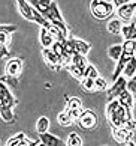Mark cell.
<instances>
[{
  "label": "cell",
  "instance_id": "836d02e7",
  "mask_svg": "<svg viewBox=\"0 0 136 146\" xmlns=\"http://www.w3.org/2000/svg\"><path fill=\"white\" fill-rule=\"evenodd\" d=\"M63 47H64V51H66L67 54L72 56L75 53V48H73V44H72V41H70V38H67L66 41H63Z\"/></svg>",
  "mask_w": 136,
  "mask_h": 146
},
{
  "label": "cell",
  "instance_id": "e575fe53",
  "mask_svg": "<svg viewBox=\"0 0 136 146\" xmlns=\"http://www.w3.org/2000/svg\"><path fill=\"white\" fill-rule=\"evenodd\" d=\"M6 57H10L8 44H2L0 45V59H6Z\"/></svg>",
  "mask_w": 136,
  "mask_h": 146
},
{
  "label": "cell",
  "instance_id": "3957f363",
  "mask_svg": "<svg viewBox=\"0 0 136 146\" xmlns=\"http://www.w3.org/2000/svg\"><path fill=\"white\" fill-rule=\"evenodd\" d=\"M78 127L81 129H85V131H91V129L97 128V125H99V117H97V115L90 110V109H84L82 113H81L79 119L76 121Z\"/></svg>",
  "mask_w": 136,
  "mask_h": 146
},
{
  "label": "cell",
  "instance_id": "44dd1931",
  "mask_svg": "<svg viewBox=\"0 0 136 146\" xmlns=\"http://www.w3.org/2000/svg\"><path fill=\"white\" fill-rule=\"evenodd\" d=\"M57 122H58V125H60V127L66 128V127H70V125L73 123V119L70 117V115H69V111H67V110H64V111H60V113H58Z\"/></svg>",
  "mask_w": 136,
  "mask_h": 146
},
{
  "label": "cell",
  "instance_id": "7402d4cb",
  "mask_svg": "<svg viewBox=\"0 0 136 146\" xmlns=\"http://www.w3.org/2000/svg\"><path fill=\"white\" fill-rule=\"evenodd\" d=\"M123 54V45L121 44H114L108 48V56H109L112 60H118Z\"/></svg>",
  "mask_w": 136,
  "mask_h": 146
},
{
  "label": "cell",
  "instance_id": "9a60e30c",
  "mask_svg": "<svg viewBox=\"0 0 136 146\" xmlns=\"http://www.w3.org/2000/svg\"><path fill=\"white\" fill-rule=\"evenodd\" d=\"M121 35L124 39H135L136 41V20L129 21L127 24H123Z\"/></svg>",
  "mask_w": 136,
  "mask_h": 146
},
{
  "label": "cell",
  "instance_id": "8d00e7d4",
  "mask_svg": "<svg viewBox=\"0 0 136 146\" xmlns=\"http://www.w3.org/2000/svg\"><path fill=\"white\" fill-rule=\"evenodd\" d=\"M0 32L14 33V32H17V26H12V24H0Z\"/></svg>",
  "mask_w": 136,
  "mask_h": 146
},
{
  "label": "cell",
  "instance_id": "f1b7e54d",
  "mask_svg": "<svg viewBox=\"0 0 136 146\" xmlns=\"http://www.w3.org/2000/svg\"><path fill=\"white\" fill-rule=\"evenodd\" d=\"M84 77H91V78H97L99 77V71H97V68L94 65L88 63L87 65V68L84 69Z\"/></svg>",
  "mask_w": 136,
  "mask_h": 146
},
{
  "label": "cell",
  "instance_id": "ee69618b",
  "mask_svg": "<svg viewBox=\"0 0 136 146\" xmlns=\"http://www.w3.org/2000/svg\"><path fill=\"white\" fill-rule=\"evenodd\" d=\"M106 2H112V0H106Z\"/></svg>",
  "mask_w": 136,
  "mask_h": 146
},
{
  "label": "cell",
  "instance_id": "4fadbf2b",
  "mask_svg": "<svg viewBox=\"0 0 136 146\" xmlns=\"http://www.w3.org/2000/svg\"><path fill=\"white\" fill-rule=\"evenodd\" d=\"M133 57V54H129V53H124L123 51V54H121V57L118 59V63H117V68H115V71H114V74H112V82L114 80H117L120 75L123 74V71H124V68H126V65H127V62L130 60V59Z\"/></svg>",
  "mask_w": 136,
  "mask_h": 146
},
{
  "label": "cell",
  "instance_id": "1f68e13d",
  "mask_svg": "<svg viewBox=\"0 0 136 146\" xmlns=\"http://www.w3.org/2000/svg\"><path fill=\"white\" fill-rule=\"evenodd\" d=\"M52 50L54 53L58 56V57H61L63 54H66V51H64V47H63V42L61 41H54V44H52Z\"/></svg>",
  "mask_w": 136,
  "mask_h": 146
},
{
  "label": "cell",
  "instance_id": "b9f144b4",
  "mask_svg": "<svg viewBox=\"0 0 136 146\" xmlns=\"http://www.w3.org/2000/svg\"><path fill=\"white\" fill-rule=\"evenodd\" d=\"M133 56L136 57V47H135V51H133Z\"/></svg>",
  "mask_w": 136,
  "mask_h": 146
},
{
  "label": "cell",
  "instance_id": "60d3db41",
  "mask_svg": "<svg viewBox=\"0 0 136 146\" xmlns=\"http://www.w3.org/2000/svg\"><path fill=\"white\" fill-rule=\"evenodd\" d=\"M129 2H132V0H112V3H114L115 8L121 6V5H124V3H129Z\"/></svg>",
  "mask_w": 136,
  "mask_h": 146
},
{
  "label": "cell",
  "instance_id": "2e32d148",
  "mask_svg": "<svg viewBox=\"0 0 136 146\" xmlns=\"http://www.w3.org/2000/svg\"><path fill=\"white\" fill-rule=\"evenodd\" d=\"M0 117L6 123H15V119H17L14 109H10L8 106H3V104H0Z\"/></svg>",
  "mask_w": 136,
  "mask_h": 146
},
{
  "label": "cell",
  "instance_id": "ba28073f",
  "mask_svg": "<svg viewBox=\"0 0 136 146\" xmlns=\"http://www.w3.org/2000/svg\"><path fill=\"white\" fill-rule=\"evenodd\" d=\"M24 68V62L21 57H10L6 62V66H5V71H6V75H10V77L18 78L21 71Z\"/></svg>",
  "mask_w": 136,
  "mask_h": 146
},
{
  "label": "cell",
  "instance_id": "d4e9b609",
  "mask_svg": "<svg viewBox=\"0 0 136 146\" xmlns=\"http://www.w3.org/2000/svg\"><path fill=\"white\" fill-rule=\"evenodd\" d=\"M48 128H50V119H48L46 116H41L39 119H37V122H36V131H37V134L48 131Z\"/></svg>",
  "mask_w": 136,
  "mask_h": 146
},
{
  "label": "cell",
  "instance_id": "52a82bcc",
  "mask_svg": "<svg viewBox=\"0 0 136 146\" xmlns=\"http://www.w3.org/2000/svg\"><path fill=\"white\" fill-rule=\"evenodd\" d=\"M126 89H127V78L121 74L117 80H114V83H112V86H111V89L108 90V101L118 98V96L121 95V92H123V90H126Z\"/></svg>",
  "mask_w": 136,
  "mask_h": 146
},
{
  "label": "cell",
  "instance_id": "f546056e",
  "mask_svg": "<svg viewBox=\"0 0 136 146\" xmlns=\"http://www.w3.org/2000/svg\"><path fill=\"white\" fill-rule=\"evenodd\" d=\"M94 80H96V78L84 77L82 80H81V86H82L87 92H93V90H94Z\"/></svg>",
  "mask_w": 136,
  "mask_h": 146
},
{
  "label": "cell",
  "instance_id": "ab89813d",
  "mask_svg": "<svg viewBox=\"0 0 136 146\" xmlns=\"http://www.w3.org/2000/svg\"><path fill=\"white\" fill-rule=\"evenodd\" d=\"M37 2H39V5L43 8V9H46L48 6H50V5L54 2V0H37Z\"/></svg>",
  "mask_w": 136,
  "mask_h": 146
},
{
  "label": "cell",
  "instance_id": "ffe728a7",
  "mask_svg": "<svg viewBox=\"0 0 136 146\" xmlns=\"http://www.w3.org/2000/svg\"><path fill=\"white\" fill-rule=\"evenodd\" d=\"M123 75H124V77H126L127 80L133 78L135 75H136V57H135V56L127 62L126 68H124V71H123Z\"/></svg>",
  "mask_w": 136,
  "mask_h": 146
},
{
  "label": "cell",
  "instance_id": "f35d334b",
  "mask_svg": "<svg viewBox=\"0 0 136 146\" xmlns=\"http://www.w3.org/2000/svg\"><path fill=\"white\" fill-rule=\"evenodd\" d=\"M124 127H127V128H130V129H136V121H135V119H129Z\"/></svg>",
  "mask_w": 136,
  "mask_h": 146
},
{
  "label": "cell",
  "instance_id": "7c38bea8",
  "mask_svg": "<svg viewBox=\"0 0 136 146\" xmlns=\"http://www.w3.org/2000/svg\"><path fill=\"white\" fill-rule=\"evenodd\" d=\"M39 139H41V142H42L43 146H64V145H66L64 140H61L60 137L54 136V134L48 133V131L41 133L39 134Z\"/></svg>",
  "mask_w": 136,
  "mask_h": 146
},
{
  "label": "cell",
  "instance_id": "83f0119b",
  "mask_svg": "<svg viewBox=\"0 0 136 146\" xmlns=\"http://www.w3.org/2000/svg\"><path fill=\"white\" fill-rule=\"evenodd\" d=\"M121 45H123V51H124V53L133 54L135 47H136V41H135V39H124V42H123Z\"/></svg>",
  "mask_w": 136,
  "mask_h": 146
},
{
  "label": "cell",
  "instance_id": "30bf717a",
  "mask_svg": "<svg viewBox=\"0 0 136 146\" xmlns=\"http://www.w3.org/2000/svg\"><path fill=\"white\" fill-rule=\"evenodd\" d=\"M17 5H18L20 14L23 15L24 20H27V21H35L36 9H35V6L29 2V0H17Z\"/></svg>",
  "mask_w": 136,
  "mask_h": 146
},
{
  "label": "cell",
  "instance_id": "d6a6232c",
  "mask_svg": "<svg viewBox=\"0 0 136 146\" xmlns=\"http://www.w3.org/2000/svg\"><path fill=\"white\" fill-rule=\"evenodd\" d=\"M66 110L69 111V115L73 119V122H76L81 116V113H82V110H84V107H79V109H66Z\"/></svg>",
  "mask_w": 136,
  "mask_h": 146
},
{
  "label": "cell",
  "instance_id": "6da1fadb",
  "mask_svg": "<svg viewBox=\"0 0 136 146\" xmlns=\"http://www.w3.org/2000/svg\"><path fill=\"white\" fill-rule=\"evenodd\" d=\"M106 117H108V122H109V125L112 128H120V127L126 125V122L129 119H133V113L130 110H127L124 106H121L118 98H115V100L108 101Z\"/></svg>",
  "mask_w": 136,
  "mask_h": 146
},
{
  "label": "cell",
  "instance_id": "e0dca14e",
  "mask_svg": "<svg viewBox=\"0 0 136 146\" xmlns=\"http://www.w3.org/2000/svg\"><path fill=\"white\" fill-rule=\"evenodd\" d=\"M39 41H41V45L42 48H51L54 44V36L48 32V29L45 27H41V33H39Z\"/></svg>",
  "mask_w": 136,
  "mask_h": 146
},
{
  "label": "cell",
  "instance_id": "cb8c5ba5",
  "mask_svg": "<svg viewBox=\"0 0 136 146\" xmlns=\"http://www.w3.org/2000/svg\"><path fill=\"white\" fill-rule=\"evenodd\" d=\"M72 63L76 65V66L85 69L87 65H88V60H87V56L81 54V53H73L72 54Z\"/></svg>",
  "mask_w": 136,
  "mask_h": 146
},
{
  "label": "cell",
  "instance_id": "8992f818",
  "mask_svg": "<svg viewBox=\"0 0 136 146\" xmlns=\"http://www.w3.org/2000/svg\"><path fill=\"white\" fill-rule=\"evenodd\" d=\"M5 145L6 146H36V145H42V142H41V139L30 140L24 133H18V134H15V136H12L10 139H8L6 142H5Z\"/></svg>",
  "mask_w": 136,
  "mask_h": 146
},
{
  "label": "cell",
  "instance_id": "484cf974",
  "mask_svg": "<svg viewBox=\"0 0 136 146\" xmlns=\"http://www.w3.org/2000/svg\"><path fill=\"white\" fill-rule=\"evenodd\" d=\"M66 145L67 146H81V145H84L82 143V137H81L78 133H70L67 136Z\"/></svg>",
  "mask_w": 136,
  "mask_h": 146
},
{
  "label": "cell",
  "instance_id": "4316f807",
  "mask_svg": "<svg viewBox=\"0 0 136 146\" xmlns=\"http://www.w3.org/2000/svg\"><path fill=\"white\" fill-rule=\"evenodd\" d=\"M66 69H67V71H69L70 74H72V75H73V77L76 78V80H79V82L84 78V69H82V68H79V66H76V65L70 63Z\"/></svg>",
  "mask_w": 136,
  "mask_h": 146
},
{
  "label": "cell",
  "instance_id": "ac0fdd59",
  "mask_svg": "<svg viewBox=\"0 0 136 146\" xmlns=\"http://www.w3.org/2000/svg\"><path fill=\"white\" fill-rule=\"evenodd\" d=\"M118 101H120V104H121V106H124L127 110L132 111V109H133V94L129 89L121 92V95L118 96Z\"/></svg>",
  "mask_w": 136,
  "mask_h": 146
},
{
  "label": "cell",
  "instance_id": "9c48e42d",
  "mask_svg": "<svg viewBox=\"0 0 136 146\" xmlns=\"http://www.w3.org/2000/svg\"><path fill=\"white\" fill-rule=\"evenodd\" d=\"M42 57L43 60H45V63L50 66L51 69H54V71H61V65H60V57L54 53L52 48H42Z\"/></svg>",
  "mask_w": 136,
  "mask_h": 146
},
{
  "label": "cell",
  "instance_id": "4dcf8cb0",
  "mask_svg": "<svg viewBox=\"0 0 136 146\" xmlns=\"http://www.w3.org/2000/svg\"><path fill=\"white\" fill-rule=\"evenodd\" d=\"M106 88H108V82L103 77H97L96 80H94V90H97V92H102V90H106Z\"/></svg>",
  "mask_w": 136,
  "mask_h": 146
},
{
  "label": "cell",
  "instance_id": "7a4b0ae2",
  "mask_svg": "<svg viewBox=\"0 0 136 146\" xmlns=\"http://www.w3.org/2000/svg\"><path fill=\"white\" fill-rule=\"evenodd\" d=\"M114 3L106 0H91L90 3V12L97 20H105L114 14Z\"/></svg>",
  "mask_w": 136,
  "mask_h": 146
},
{
  "label": "cell",
  "instance_id": "5bb4252c",
  "mask_svg": "<svg viewBox=\"0 0 136 146\" xmlns=\"http://www.w3.org/2000/svg\"><path fill=\"white\" fill-rule=\"evenodd\" d=\"M70 41H72L73 44V48H75V53H81V54L87 56L91 50V44H88V42H85L82 39H79V38H75V36H69Z\"/></svg>",
  "mask_w": 136,
  "mask_h": 146
},
{
  "label": "cell",
  "instance_id": "5b68a950",
  "mask_svg": "<svg viewBox=\"0 0 136 146\" xmlns=\"http://www.w3.org/2000/svg\"><path fill=\"white\" fill-rule=\"evenodd\" d=\"M136 14V0H132V2L129 3H124L121 6L117 8V15L118 18L124 21V23H129V21H132L133 17Z\"/></svg>",
  "mask_w": 136,
  "mask_h": 146
},
{
  "label": "cell",
  "instance_id": "8fae6325",
  "mask_svg": "<svg viewBox=\"0 0 136 146\" xmlns=\"http://www.w3.org/2000/svg\"><path fill=\"white\" fill-rule=\"evenodd\" d=\"M41 14L46 20H50V21H64L63 20V15H61V12H60V9H58L57 2H52L50 6H48L46 9H43Z\"/></svg>",
  "mask_w": 136,
  "mask_h": 146
},
{
  "label": "cell",
  "instance_id": "603a6c76",
  "mask_svg": "<svg viewBox=\"0 0 136 146\" xmlns=\"http://www.w3.org/2000/svg\"><path fill=\"white\" fill-rule=\"evenodd\" d=\"M64 100H66V109H79V107H82V100L78 98V96L64 95Z\"/></svg>",
  "mask_w": 136,
  "mask_h": 146
},
{
  "label": "cell",
  "instance_id": "d590c367",
  "mask_svg": "<svg viewBox=\"0 0 136 146\" xmlns=\"http://www.w3.org/2000/svg\"><path fill=\"white\" fill-rule=\"evenodd\" d=\"M10 35H12V33H8V32H0V45H2V44H8L9 45Z\"/></svg>",
  "mask_w": 136,
  "mask_h": 146
},
{
  "label": "cell",
  "instance_id": "d6986e66",
  "mask_svg": "<svg viewBox=\"0 0 136 146\" xmlns=\"http://www.w3.org/2000/svg\"><path fill=\"white\" fill-rule=\"evenodd\" d=\"M123 21L120 18H111L106 23V30L111 35H121V27H123Z\"/></svg>",
  "mask_w": 136,
  "mask_h": 146
},
{
  "label": "cell",
  "instance_id": "74e56055",
  "mask_svg": "<svg viewBox=\"0 0 136 146\" xmlns=\"http://www.w3.org/2000/svg\"><path fill=\"white\" fill-rule=\"evenodd\" d=\"M127 89L132 92L133 95H136V77L127 80Z\"/></svg>",
  "mask_w": 136,
  "mask_h": 146
},
{
  "label": "cell",
  "instance_id": "277c9868",
  "mask_svg": "<svg viewBox=\"0 0 136 146\" xmlns=\"http://www.w3.org/2000/svg\"><path fill=\"white\" fill-rule=\"evenodd\" d=\"M135 129H130L127 127H120V128H112V137L118 145H129L130 140H133Z\"/></svg>",
  "mask_w": 136,
  "mask_h": 146
},
{
  "label": "cell",
  "instance_id": "7bdbcfd3",
  "mask_svg": "<svg viewBox=\"0 0 136 146\" xmlns=\"http://www.w3.org/2000/svg\"><path fill=\"white\" fill-rule=\"evenodd\" d=\"M0 145H5V143H3V142H2V140H0Z\"/></svg>",
  "mask_w": 136,
  "mask_h": 146
}]
</instances>
